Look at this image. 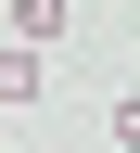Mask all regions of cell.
Masks as SVG:
<instances>
[{"label": "cell", "instance_id": "1", "mask_svg": "<svg viewBox=\"0 0 140 153\" xmlns=\"http://www.w3.org/2000/svg\"><path fill=\"white\" fill-rule=\"evenodd\" d=\"M38 89H51V64H38V38H13V51H0V102L38 115Z\"/></svg>", "mask_w": 140, "mask_h": 153}, {"label": "cell", "instance_id": "2", "mask_svg": "<svg viewBox=\"0 0 140 153\" xmlns=\"http://www.w3.org/2000/svg\"><path fill=\"white\" fill-rule=\"evenodd\" d=\"M13 38H64V0H13Z\"/></svg>", "mask_w": 140, "mask_h": 153}, {"label": "cell", "instance_id": "3", "mask_svg": "<svg viewBox=\"0 0 140 153\" xmlns=\"http://www.w3.org/2000/svg\"><path fill=\"white\" fill-rule=\"evenodd\" d=\"M102 128H115V140L140 153V89H115V115H102Z\"/></svg>", "mask_w": 140, "mask_h": 153}]
</instances>
